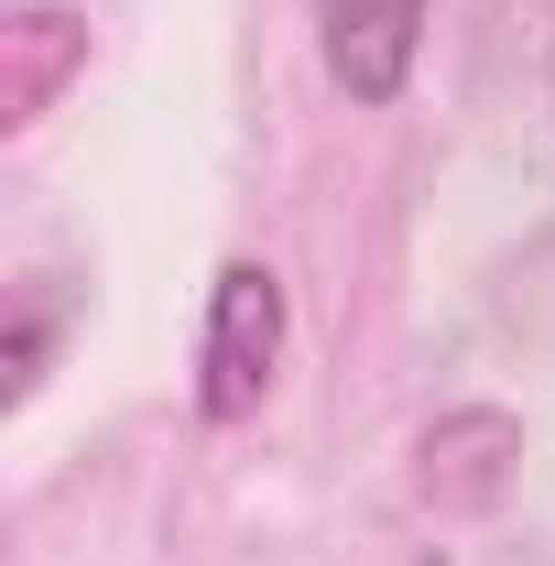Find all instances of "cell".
Listing matches in <instances>:
<instances>
[{
  "label": "cell",
  "instance_id": "2",
  "mask_svg": "<svg viewBox=\"0 0 555 566\" xmlns=\"http://www.w3.org/2000/svg\"><path fill=\"white\" fill-rule=\"evenodd\" d=\"M425 11L436 0H316V33H327V76H338L359 109H392L404 76H415Z\"/></svg>",
  "mask_w": 555,
  "mask_h": 566
},
{
  "label": "cell",
  "instance_id": "1",
  "mask_svg": "<svg viewBox=\"0 0 555 566\" xmlns=\"http://www.w3.org/2000/svg\"><path fill=\"white\" fill-rule=\"evenodd\" d=\"M283 381V273L273 262H218L208 283V327H197V415L251 424Z\"/></svg>",
  "mask_w": 555,
  "mask_h": 566
},
{
  "label": "cell",
  "instance_id": "4",
  "mask_svg": "<svg viewBox=\"0 0 555 566\" xmlns=\"http://www.w3.org/2000/svg\"><path fill=\"white\" fill-rule=\"evenodd\" d=\"M501 469H512V415H447L415 436V491L425 501H458V512H480L501 491Z\"/></svg>",
  "mask_w": 555,
  "mask_h": 566
},
{
  "label": "cell",
  "instance_id": "3",
  "mask_svg": "<svg viewBox=\"0 0 555 566\" xmlns=\"http://www.w3.org/2000/svg\"><path fill=\"white\" fill-rule=\"evenodd\" d=\"M66 76H87V11H66V0L11 11L0 22V132H33L66 98Z\"/></svg>",
  "mask_w": 555,
  "mask_h": 566
}]
</instances>
